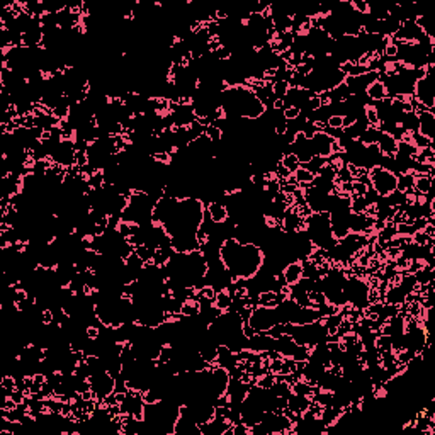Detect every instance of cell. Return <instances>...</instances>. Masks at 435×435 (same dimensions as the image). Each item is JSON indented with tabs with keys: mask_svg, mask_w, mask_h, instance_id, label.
Wrapping results in <instances>:
<instances>
[{
	"mask_svg": "<svg viewBox=\"0 0 435 435\" xmlns=\"http://www.w3.org/2000/svg\"><path fill=\"white\" fill-rule=\"evenodd\" d=\"M204 136H207L213 143H219L223 138V129L218 124H209L204 129Z\"/></svg>",
	"mask_w": 435,
	"mask_h": 435,
	"instance_id": "5bb4252c",
	"label": "cell"
},
{
	"mask_svg": "<svg viewBox=\"0 0 435 435\" xmlns=\"http://www.w3.org/2000/svg\"><path fill=\"white\" fill-rule=\"evenodd\" d=\"M289 82L287 80H274L272 82V94L277 95L279 99H284L287 90H289Z\"/></svg>",
	"mask_w": 435,
	"mask_h": 435,
	"instance_id": "9a60e30c",
	"label": "cell"
},
{
	"mask_svg": "<svg viewBox=\"0 0 435 435\" xmlns=\"http://www.w3.org/2000/svg\"><path fill=\"white\" fill-rule=\"evenodd\" d=\"M275 382H277V379H275V374H272V373H263L262 376L257 377V384H255V386H258L260 389H267V391H269V389L274 388Z\"/></svg>",
	"mask_w": 435,
	"mask_h": 435,
	"instance_id": "4fadbf2b",
	"label": "cell"
},
{
	"mask_svg": "<svg viewBox=\"0 0 435 435\" xmlns=\"http://www.w3.org/2000/svg\"><path fill=\"white\" fill-rule=\"evenodd\" d=\"M284 107H286V102H284V99H275V101L272 102V109H275V111H284Z\"/></svg>",
	"mask_w": 435,
	"mask_h": 435,
	"instance_id": "44dd1931",
	"label": "cell"
},
{
	"mask_svg": "<svg viewBox=\"0 0 435 435\" xmlns=\"http://www.w3.org/2000/svg\"><path fill=\"white\" fill-rule=\"evenodd\" d=\"M299 116H301V109L296 106H289L282 111V118H284L286 121H296Z\"/></svg>",
	"mask_w": 435,
	"mask_h": 435,
	"instance_id": "e0dca14e",
	"label": "cell"
},
{
	"mask_svg": "<svg viewBox=\"0 0 435 435\" xmlns=\"http://www.w3.org/2000/svg\"><path fill=\"white\" fill-rule=\"evenodd\" d=\"M364 118H366L369 127H374V129H379V127H381V121H379L377 111H376V107H374L373 104H366V106H364ZM379 131H381V129H379Z\"/></svg>",
	"mask_w": 435,
	"mask_h": 435,
	"instance_id": "8fae6325",
	"label": "cell"
},
{
	"mask_svg": "<svg viewBox=\"0 0 435 435\" xmlns=\"http://www.w3.org/2000/svg\"><path fill=\"white\" fill-rule=\"evenodd\" d=\"M413 97L422 106H425L429 111H434L435 99H434V83L432 75H425V77L417 78L413 83Z\"/></svg>",
	"mask_w": 435,
	"mask_h": 435,
	"instance_id": "7a4b0ae2",
	"label": "cell"
},
{
	"mask_svg": "<svg viewBox=\"0 0 435 435\" xmlns=\"http://www.w3.org/2000/svg\"><path fill=\"white\" fill-rule=\"evenodd\" d=\"M204 211H206L207 216H209L211 221L216 223V225H223V223H226V219H228V216H230L226 204H225V202H219V201L209 202V204L204 207Z\"/></svg>",
	"mask_w": 435,
	"mask_h": 435,
	"instance_id": "277c9868",
	"label": "cell"
},
{
	"mask_svg": "<svg viewBox=\"0 0 435 435\" xmlns=\"http://www.w3.org/2000/svg\"><path fill=\"white\" fill-rule=\"evenodd\" d=\"M282 277H284L287 286L298 284L303 279V263L301 262H289L282 270Z\"/></svg>",
	"mask_w": 435,
	"mask_h": 435,
	"instance_id": "5b68a950",
	"label": "cell"
},
{
	"mask_svg": "<svg viewBox=\"0 0 435 435\" xmlns=\"http://www.w3.org/2000/svg\"><path fill=\"white\" fill-rule=\"evenodd\" d=\"M366 95L367 99H373V101H384L386 97H388V90H386V85L384 82L381 80H374L373 83H369L366 89Z\"/></svg>",
	"mask_w": 435,
	"mask_h": 435,
	"instance_id": "52a82bcc",
	"label": "cell"
},
{
	"mask_svg": "<svg viewBox=\"0 0 435 435\" xmlns=\"http://www.w3.org/2000/svg\"><path fill=\"white\" fill-rule=\"evenodd\" d=\"M422 231H424V233L429 238H435V225H430V223H427L424 228H422Z\"/></svg>",
	"mask_w": 435,
	"mask_h": 435,
	"instance_id": "ffe728a7",
	"label": "cell"
},
{
	"mask_svg": "<svg viewBox=\"0 0 435 435\" xmlns=\"http://www.w3.org/2000/svg\"><path fill=\"white\" fill-rule=\"evenodd\" d=\"M85 337L89 338V340H99V337H101V330H99V326H95V325L85 326Z\"/></svg>",
	"mask_w": 435,
	"mask_h": 435,
	"instance_id": "d6986e66",
	"label": "cell"
},
{
	"mask_svg": "<svg viewBox=\"0 0 435 435\" xmlns=\"http://www.w3.org/2000/svg\"><path fill=\"white\" fill-rule=\"evenodd\" d=\"M294 177H296V182L299 187H305V186H311V184H314V181H316V175H314L313 172H310L306 167H299V169L296 170V172L293 174Z\"/></svg>",
	"mask_w": 435,
	"mask_h": 435,
	"instance_id": "30bf717a",
	"label": "cell"
},
{
	"mask_svg": "<svg viewBox=\"0 0 435 435\" xmlns=\"http://www.w3.org/2000/svg\"><path fill=\"white\" fill-rule=\"evenodd\" d=\"M417 131L422 136L434 139V129H435V114L434 111H424V113L417 114Z\"/></svg>",
	"mask_w": 435,
	"mask_h": 435,
	"instance_id": "3957f363",
	"label": "cell"
},
{
	"mask_svg": "<svg viewBox=\"0 0 435 435\" xmlns=\"http://www.w3.org/2000/svg\"><path fill=\"white\" fill-rule=\"evenodd\" d=\"M257 299H258L257 306H263V308H277V306L282 303L281 298H279V294L275 293V291H272V289L260 291Z\"/></svg>",
	"mask_w": 435,
	"mask_h": 435,
	"instance_id": "ba28073f",
	"label": "cell"
},
{
	"mask_svg": "<svg viewBox=\"0 0 435 435\" xmlns=\"http://www.w3.org/2000/svg\"><path fill=\"white\" fill-rule=\"evenodd\" d=\"M199 298H204V299H209V301H214V298H216V287L202 286L201 289H199Z\"/></svg>",
	"mask_w": 435,
	"mask_h": 435,
	"instance_id": "ac0fdd59",
	"label": "cell"
},
{
	"mask_svg": "<svg viewBox=\"0 0 435 435\" xmlns=\"http://www.w3.org/2000/svg\"><path fill=\"white\" fill-rule=\"evenodd\" d=\"M231 305H233V299H231L230 293L226 287H223V289L216 291V298H214L213 301V306L216 308L218 311H221V313H225V311H230L231 310Z\"/></svg>",
	"mask_w": 435,
	"mask_h": 435,
	"instance_id": "9c48e42d",
	"label": "cell"
},
{
	"mask_svg": "<svg viewBox=\"0 0 435 435\" xmlns=\"http://www.w3.org/2000/svg\"><path fill=\"white\" fill-rule=\"evenodd\" d=\"M281 163L286 167V170L289 174H294L296 170L301 167V163H299V158L296 157V153L294 151H289V153H284L281 157Z\"/></svg>",
	"mask_w": 435,
	"mask_h": 435,
	"instance_id": "7c38bea8",
	"label": "cell"
},
{
	"mask_svg": "<svg viewBox=\"0 0 435 435\" xmlns=\"http://www.w3.org/2000/svg\"><path fill=\"white\" fill-rule=\"evenodd\" d=\"M434 184V175L430 174H415L413 175V189L417 194H430Z\"/></svg>",
	"mask_w": 435,
	"mask_h": 435,
	"instance_id": "8992f818",
	"label": "cell"
},
{
	"mask_svg": "<svg viewBox=\"0 0 435 435\" xmlns=\"http://www.w3.org/2000/svg\"><path fill=\"white\" fill-rule=\"evenodd\" d=\"M326 127H330V129H342V127H344V116L340 114L328 116V119H326Z\"/></svg>",
	"mask_w": 435,
	"mask_h": 435,
	"instance_id": "2e32d148",
	"label": "cell"
},
{
	"mask_svg": "<svg viewBox=\"0 0 435 435\" xmlns=\"http://www.w3.org/2000/svg\"><path fill=\"white\" fill-rule=\"evenodd\" d=\"M369 179L373 190L376 192L379 197H386L393 190H396L398 184V175L391 172L388 167L384 165H374L369 169Z\"/></svg>",
	"mask_w": 435,
	"mask_h": 435,
	"instance_id": "6da1fadb",
	"label": "cell"
}]
</instances>
